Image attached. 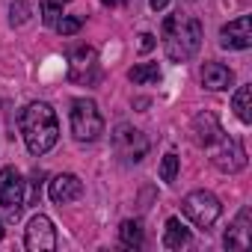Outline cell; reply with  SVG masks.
Here are the masks:
<instances>
[{
  "label": "cell",
  "instance_id": "1",
  "mask_svg": "<svg viewBox=\"0 0 252 252\" xmlns=\"http://www.w3.org/2000/svg\"><path fill=\"white\" fill-rule=\"evenodd\" d=\"M18 128L24 134V143H27L30 155H45L60 140V122H57V113L48 101L27 104L18 116Z\"/></svg>",
  "mask_w": 252,
  "mask_h": 252
},
{
  "label": "cell",
  "instance_id": "2",
  "mask_svg": "<svg viewBox=\"0 0 252 252\" xmlns=\"http://www.w3.org/2000/svg\"><path fill=\"white\" fill-rule=\"evenodd\" d=\"M202 45V24L190 15H169L163 21V48L172 63H187L199 54Z\"/></svg>",
  "mask_w": 252,
  "mask_h": 252
},
{
  "label": "cell",
  "instance_id": "3",
  "mask_svg": "<svg viewBox=\"0 0 252 252\" xmlns=\"http://www.w3.org/2000/svg\"><path fill=\"white\" fill-rule=\"evenodd\" d=\"M71 134L77 143H95L104 134V119L89 98H74L71 101Z\"/></svg>",
  "mask_w": 252,
  "mask_h": 252
},
{
  "label": "cell",
  "instance_id": "4",
  "mask_svg": "<svg viewBox=\"0 0 252 252\" xmlns=\"http://www.w3.org/2000/svg\"><path fill=\"white\" fill-rule=\"evenodd\" d=\"M181 211H184V217H187L193 225H199V228H211V225L220 220L222 205H220V199H217L214 193H208V190H193V193L184 196Z\"/></svg>",
  "mask_w": 252,
  "mask_h": 252
},
{
  "label": "cell",
  "instance_id": "5",
  "mask_svg": "<svg viewBox=\"0 0 252 252\" xmlns=\"http://www.w3.org/2000/svg\"><path fill=\"white\" fill-rule=\"evenodd\" d=\"M0 205L6 208L9 220H18L24 211V178L15 166L0 169Z\"/></svg>",
  "mask_w": 252,
  "mask_h": 252
},
{
  "label": "cell",
  "instance_id": "6",
  "mask_svg": "<svg viewBox=\"0 0 252 252\" xmlns=\"http://www.w3.org/2000/svg\"><path fill=\"white\" fill-rule=\"evenodd\" d=\"M211 163L220 169V172H240L246 166V152L237 140L231 137H222L211 146Z\"/></svg>",
  "mask_w": 252,
  "mask_h": 252
},
{
  "label": "cell",
  "instance_id": "7",
  "mask_svg": "<svg viewBox=\"0 0 252 252\" xmlns=\"http://www.w3.org/2000/svg\"><path fill=\"white\" fill-rule=\"evenodd\" d=\"M24 246L30 252H51L57 249V228L48 217H33L27 222V234H24Z\"/></svg>",
  "mask_w": 252,
  "mask_h": 252
},
{
  "label": "cell",
  "instance_id": "8",
  "mask_svg": "<svg viewBox=\"0 0 252 252\" xmlns=\"http://www.w3.org/2000/svg\"><path fill=\"white\" fill-rule=\"evenodd\" d=\"M113 143H116V152H122L128 160H143L149 155V140L143 131L137 128H128V125H119L116 134H113Z\"/></svg>",
  "mask_w": 252,
  "mask_h": 252
},
{
  "label": "cell",
  "instance_id": "9",
  "mask_svg": "<svg viewBox=\"0 0 252 252\" xmlns=\"http://www.w3.org/2000/svg\"><path fill=\"white\" fill-rule=\"evenodd\" d=\"M68 63H71V80L74 83H95L98 80V57H95V48H89V45H77L74 51H71V57H68Z\"/></svg>",
  "mask_w": 252,
  "mask_h": 252
},
{
  "label": "cell",
  "instance_id": "10",
  "mask_svg": "<svg viewBox=\"0 0 252 252\" xmlns=\"http://www.w3.org/2000/svg\"><path fill=\"white\" fill-rule=\"evenodd\" d=\"M220 45L228 48V51H246L252 45V21H249V15H240V18L228 21L220 30Z\"/></svg>",
  "mask_w": 252,
  "mask_h": 252
},
{
  "label": "cell",
  "instance_id": "11",
  "mask_svg": "<svg viewBox=\"0 0 252 252\" xmlns=\"http://www.w3.org/2000/svg\"><path fill=\"white\" fill-rule=\"evenodd\" d=\"M80 196H83V181H80L77 175L63 172V175H57V178L51 181V199H54L57 205H68V202H74V199H80Z\"/></svg>",
  "mask_w": 252,
  "mask_h": 252
},
{
  "label": "cell",
  "instance_id": "12",
  "mask_svg": "<svg viewBox=\"0 0 252 252\" xmlns=\"http://www.w3.org/2000/svg\"><path fill=\"white\" fill-rule=\"evenodd\" d=\"M193 134H196V143H199V146H205V149H211L217 140H222V137H225L222 125L217 122V116H214V113H199V116L193 119Z\"/></svg>",
  "mask_w": 252,
  "mask_h": 252
},
{
  "label": "cell",
  "instance_id": "13",
  "mask_svg": "<svg viewBox=\"0 0 252 252\" xmlns=\"http://www.w3.org/2000/svg\"><path fill=\"white\" fill-rule=\"evenodd\" d=\"M234 83V74L231 68H225L222 63H205L202 68V86L205 89H214V92H222Z\"/></svg>",
  "mask_w": 252,
  "mask_h": 252
},
{
  "label": "cell",
  "instance_id": "14",
  "mask_svg": "<svg viewBox=\"0 0 252 252\" xmlns=\"http://www.w3.org/2000/svg\"><path fill=\"white\" fill-rule=\"evenodd\" d=\"M252 243V234H249V208H243L237 214V220L231 222V228L225 231V246L228 249H246Z\"/></svg>",
  "mask_w": 252,
  "mask_h": 252
},
{
  "label": "cell",
  "instance_id": "15",
  "mask_svg": "<svg viewBox=\"0 0 252 252\" xmlns=\"http://www.w3.org/2000/svg\"><path fill=\"white\" fill-rule=\"evenodd\" d=\"M187 243H190V228H184L178 217H169L166 231H163V246L166 249H184Z\"/></svg>",
  "mask_w": 252,
  "mask_h": 252
},
{
  "label": "cell",
  "instance_id": "16",
  "mask_svg": "<svg viewBox=\"0 0 252 252\" xmlns=\"http://www.w3.org/2000/svg\"><path fill=\"white\" fill-rule=\"evenodd\" d=\"M231 107L240 122H252V86H240L231 98Z\"/></svg>",
  "mask_w": 252,
  "mask_h": 252
},
{
  "label": "cell",
  "instance_id": "17",
  "mask_svg": "<svg viewBox=\"0 0 252 252\" xmlns=\"http://www.w3.org/2000/svg\"><path fill=\"white\" fill-rule=\"evenodd\" d=\"M119 237H122V243L125 246H143V225L137 222V220H125L122 225H119Z\"/></svg>",
  "mask_w": 252,
  "mask_h": 252
},
{
  "label": "cell",
  "instance_id": "18",
  "mask_svg": "<svg viewBox=\"0 0 252 252\" xmlns=\"http://www.w3.org/2000/svg\"><path fill=\"white\" fill-rule=\"evenodd\" d=\"M128 77L134 83H155V80H160V68H158V63H140L128 71Z\"/></svg>",
  "mask_w": 252,
  "mask_h": 252
},
{
  "label": "cell",
  "instance_id": "19",
  "mask_svg": "<svg viewBox=\"0 0 252 252\" xmlns=\"http://www.w3.org/2000/svg\"><path fill=\"white\" fill-rule=\"evenodd\" d=\"M60 3H63V0H42V3H39V12H42V21H45L48 27H54V24L60 21V15H63V9H60Z\"/></svg>",
  "mask_w": 252,
  "mask_h": 252
},
{
  "label": "cell",
  "instance_id": "20",
  "mask_svg": "<svg viewBox=\"0 0 252 252\" xmlns=\"http://www.w3.org/2000/svg\"><path fill=\"white\" fill-rule=\"evenodd\" d=\"M9 12H12V24H15V27H21V24H27V21H30V15H33V6L27 3V0H15Z\"/></svg>",
  "mask_w": 252,
  "mask_h": 252
},
{
  "label": "cell",
  "instance_id": "21",
  "mask_svg": "<svg viewBox=\"0 0 252 252\" xmlns=\"http://www.w3.org/2000/svg\"><path fill=\"white\" fill-rule=\"evenodd\" d=\"M54 27H57V33H60V36H74V33H80V27H83V18H77V15H68V18H60Z\"/></svg>",
  "mask_w": 252,
  "mask_h": 252
},
{
  "label": "cell",
  "instance_id": "22",
  "mask_svg": "<svg viewBox=\"0 0 252 252\" xmlns=\"http://www.w3.org/2000/svg\"><path fill=\"white\" fill-rule=\"evenodd\" d=\"M175 175H178V155H166L163 158V163H160V178L166 181V184H172L175 181Z\"/></svg>",
  "mask_w": 252,
  "mask_h": 252
},
{
  "label": "cell",
  "instance_id": "23",
  "mask_svg": "<svg viewBox=\"0 0 252 252\" xmlns=\"http://www.w3.org/2000/svg\"><path fill=\"white\" fill-rule=\"evenodd\" d=\"M42 178H45V172H33V193H30V202H33V205H39V196H42Z\"/></svg>",
  "mask_w": 252,
  "mask_h": 252
},
{
  "label": "cell",
  "instance_id": "24",
  "mask_svg": "<svg viewBox=\"0 0 252 252\" xmlns=\"http://www.w3.org/2000/svg\"><path fill=\"white\" fill-rule=\"evenodd\" d=\"M152 48H155V36H152V33H143V36H140V51L149 54Z\"/></svg>",
  "mask_w": 252,
  "mask_h": 252
},
{
  "label": "cell",
  "instance_id": "25",
  "mask_svg": "<svg viewBox=\"0 0 252 252\" xmlns=\"http://www.w3.org/2000/svg\"><path fill=\"white\" fill-rule=\"evenodd\" d=\"M166 3H169V0H149V6H152L155 12H160V9H166Z\"/></svg>",
  "mask_w": 252,
  "mask_h": 252
},
{
  "label": "cell",
  "instance_id": "26",
  "mask_svg": "<svg viewBox=\"0 0 252 252\" xmlns=\"http://www.w3.org/2000/svg\"><path fill=\"white\" fill-rule=\"evenodd\" d=\"M104 6H119V3H128V0H101Z\"/></svg>",
  "mask_w": 252,
  "mask_h": 252
},
{
  "label": "cell",
  "instance_id": "27",
  "mask_svg": "<svg viewBox=\"0 0 252 252\" xmlns=\"http://www.w3.org/2000/svg\"><path fill=\"white\" fill-rule=\"evenodd\" d=\"M0 240H3V222H0Z\"/></svg>",
  "mask_w": 252,
  "mask_h": 252
}]
</instances>
